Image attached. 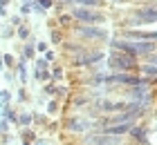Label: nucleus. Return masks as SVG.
I'll use <instances>...</instances> for the list:
<instances>
[{
	"label": "nucleus",
	"instance_id": "obj_5",
	"mask_svg": "<svg viewBox=\"0 0 157 145\" xmlns=\"http://www.w3.org/2000/svg\"><path fill=\"white\" fill-rule=\"evenodd\" d=\"M81 34L85 38H103L105 36V31H101V29H97V27H81Z\"/></svg>",
	"mask_w": 157,
	"mask_h": 145
},
{
	"label": "nucleus",
	"instance_id": "obj_6",
	"mask_svg": "<svg viewBox=\"0 0 157 145\" xmlns=\"http://www.w3.org/2000/svg\"><path fill=\"white\" fill-rule=\"evenodd\" d=\"M137 18L141 20V23H155L157 13H155V9H153V7H148L146 11H139V13H137Z\"/></svg>",
	"mask_w": 157,
	"mask_h": 145
},
{
	"label": "nucleus",
	"instance_id": "obj_16",
	"mask_svg": "<svg viewBox=\"0 0 157 145\" xmlns=\"http://www.w3.org/2000/svg\"><path fill=\"white\" fill-rule=\"evenodd\" d=\"M117 2H130V0H117Z\"/></svg>",
	"mask_w": 157,
	"mask_h": 145
},
{
	"label": "nucleus",
	"instance_id": "obj_15",
	"mask_svg": "<svg viewBox=\"0 0 157 145\" xmlns=\"http://www.w3.org/2000/svg\"><path fill=\"white\" fill-rule=\"evenodd\" d=\"M40 5L43 7H49V5H52V0H40Z\"/></svg>",
	"mask_w": 157,
	"mask_h": 145
},
{
	"label": "nucleus",
	"instance_id": "obj_14",
	"mask_svg": "<svg viewBox=\"0 0 157 145\" xmlns=\"http://www.w3.org/2000/svg\"><path fill=\"white\" fill-rule=\"evenodd\" d=\"M27 34H29V29H27V27H20V29H18V36H20V38H27Z\"/></svg>",
	"mask_w": 157,
	"mask_h": 145
},
{
	"label": "nucleus",
	"instance_id": "obj_12",
	"mask_svg": "<svg viewBox=\"0 0 157 145\" xmlns=\"http://www.w3.org/2000/svg\"><path fill=\"white\" fill-rule=\"evenodd\" d=\"M74 2H81L85 7H94V5H99V0H74Z\"/></svg>",
	"mask_w": 157,
	"mask_h": 145
},
{
	"label": "nucleus",
	"instance_id": "obj_9",
	"mask_svg": "<svg viewBox=\"0 0 157 145\" xmlns=\"http://www.w3.org/2000/svg\"><path fill=\"white\" fill-rule=\"evenodd\" d=\"M99 58H101V54H99V52H94V54H90V56H78L76 58V63H94V60H99Z\"/></svg>",
	"mask_w": 157,
	"mask_h": 145
},
{
	"label": "nucleus",
	"instance_id": "obj_3",
	"mask_svg": "<svg viewBox=\"0 0 157 145\" xmlns=\"http://www.w3.org/2000/svg\"><path fill=\"white\" fill-rule=\"evenodd\" d=\"M90 145H117L119 143V139H117V136H103V134H99V136H90Z\"/></svg>",
	"mask_w": 157,
	"mask_h": 145
},
{
	"label": "nucleus",
	"instance_id": "obj_11",
	"mask_svg": "<svg viewBox=\"0 0 157 145\" xmlns=\"http://www.w3.org/2000/svg\"><path fill=\"white\" fill-rule=\"evenodd\" d=\"M130 132H132V136H137L139 141H144V139H146V129H139V127H130Z\"/></svg>",
	"mask_w": 157,
	"mask_h": 145
},
{
	"label": "nucleus",
	"instance_id": "obj_2",
	"mask_svg": "<svg viewBox=\"0 0 157 145\" xmlns=\"http://www.w3.org/2000/svg\"><path fill=\"white\" fill-rule=\"evenodd\" d=\"M74 18H78L81 23H99V20H103L99 13L90 11V9H74Z\"/></svg>",
	"mask_w": 157,
	"mask_h": 145
},
{
	"label": "nucleus",
	"instance_id": "obj_7",
	"mask_svg": "<svg viewBox=\"0 0 157 145\" xmlns=\"http://www.w3.org/2000/svg\"><path fill=\"white\" fill-rule=\"evenodd\" d=\"M112 45H115L117 49H124V52H126V54H130V56H135V54H137V49H135V45H132V42H126V40H115Z\"/></svg>",
	"mask_w": 157,
	"mask_h": 145
},
{
	"label": "nucleus",
	"instance_id": "obj_17",
	"mask_svg": "<svg viewBox=\"0 0 157 145\" xmlns=\"http://www.w3.org/2000/svg\"><path fill=\"white\" fill-rule=\"evenodd\" d=\"M61 2H74V0H61Z\"/></svg>",
	"mask_w": 157,
	"mask_h": 145
},
{
	"label": "nucleus",
	"instance_id": "obj_4",
	"mask_svg": "<svg viewBox=\"0 0 157 145\" xmlns=\"http://www.w3.org/2000/svg\"><path fill=\"white\" fill-rule=\"evenodd\" d=\"M130 121H124L121 125H112V127H108V134H112V136H119V134H126V132H130Z\"/></svg>",
	"mask_w": 157,
	"mask_h": 145
},
{
	"label": "nucleus",
	"instance_id": "obj_1",
	"mask_svg": "<svg viewBox=\"0 0 157 145\" xmlns=\"http://www.w3.org/2000/svg\"><path fill=\"white\" fill-rule=\"evenodd\" d=\"M108 63H110V67L117 69V71H128V69H135V67H137L135 56H130V54H119V52L112 54Z\"/></svg>",
	"mask_w": 157,
	"mask_h": 145
},
{
	"label": "nucleus",
	"instance_id": "obj_13",
	"mask_svg": "<svg viewBox=\"0 0 157 145\" xmlns=\"http://www.w3.org/2000/svg\"><path fill=\"white\" fill-rule=\"evenodd\" d=\"M141 71H146L148 76H155V65H148V67H141Z\"/></svg>",
	"mask_w": 157,
	"mask_h": 145
},
{
	"label": "nucleus",
	"instance_id": "obj_10",
	"mask_svg": "<svg viewBox=\"0 0 157 145\" xmlns=\"http://www.w3.org/2000/svg\"><path fill=\"white\" fill-rule=\"evenodd\" d=\"M132 96H135V98H141V100H148V92H146V87H137Z\"/></svg>",
	"mask_w": 157,
	"mask_h": 145
},
{
	"label": "nucleus",
	"instance_id": "obj_8",
	"mask_svg": "<svg viewBox=\"0 0 157 145\" xmlns=\"http://www.w3.org/2000/svg\"><path fill=\"white\" fill-rule=\"evenodd\" d=\"M67 127H70V129H74V132H81V129L88 127V123H85V121H78V118H72V121L67 123Z\"/></svg>",
	"mask_w": 157,
	"mask_h": 145
}]
</instances>
